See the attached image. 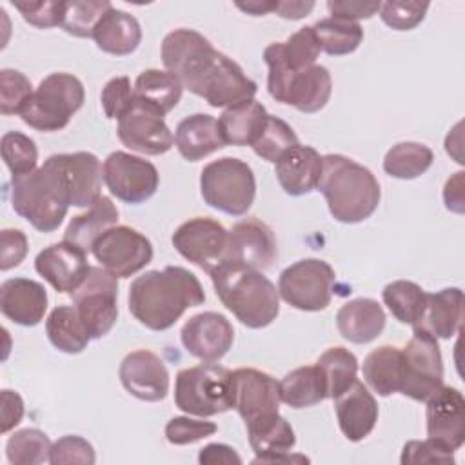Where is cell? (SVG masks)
Returning <instances> with one entry per match:
<instances>
[{
	"label": "cell",
	"instance_id": "obj_1",
	"mask_svg": "<svg viewBox=\"0 0 465 465\" xmlns=\"http://www.w3.org/2000/svg\"><path fill=\"white\" fill-rule=\"evenodd\" d=\"M162 62L183 89L203 98L211 107H229L254 98L258 87L243 69L194 29L180 27L165 35Z\"/></svg>",
	"mask_w": 465,
	"mask_h": 465
},
{
	"label": "cell",
	"instance_id": "obj_2",
	"mask_svg": "<svg viewBox=\"0 0 465 465\" xmlns=\"http://www.w3.org/2000/svg\"><path fill=\"white\" fill-rule=\"evenodd\" d=\"M127 302L131 314L142 325L151 331H167L189 307L203 303L205 292L191 271L169 265L134 278Z\"/></svg>",
	"mask_w": 465,
	"mask_h": 465
},
{
	"label": "cell",
	"instance_id": "obj_3",
	"mask_svg": "<svg viewBox=\"0 0 465 465\" xmlns=\"http://www.w3.org/2000/svg\"><path fill=\"white\" fill-rule=\"evenodd\" d=\"M327 202L329 213L341 223L367 220L380 203L381 191L376 176L365 165L343 156L325 154L316 187Z\"/></svg>",
	"mask_w": 465,
	"mask_h": 465
},
{
	"label": "cell",
	"instance_id": "obj_4",
	"mask_svg": "<svg viewBox=\"0 0 465 465\" xmlns=\"http://www.w3.org/2000/svg\"><path fill=\"white\" fill-rule=\"evenodd\" d=\"M211 280L220 302L249 329L271 325L280 312V294L262 271L223 260Z\"/></svg>",
	"mask_w": 465,
	"mask_h": 465
},
{
	"label": "cell",
	"instance_id": "obj_5",
	"mask_svg": "<svg viewBox=\"0 0 465 465\" xmlns=\"http://www.w3.org/2000/svg\"><path fill=\"white\" fill-rule=\"evenodd\" d=\"M11 205L40 232H53L60 227L71 198L54 154L42 167L11 178Z\"/></svg>",
	"mask_w": 465,
	"mask_h": 465
},
{
	"label": "cell",
	"instance_id": "obj_6",
	"mask_svg": "<svg viewBox=\"0 0 465 465\" xmlns=\"http://www.w3.org/2000/svg\"><path fill=\"white\" fill-rule=\"evenodd\" d=\"M174 403L185 414L207 418L232 409V371L218 363L182 369L174 381Z\"/></svg>",
	"mask_w": 465,
	"mask_h": 465
},
{
	"label": "cell",
	"instance_id": "obj_7",
	"mask_svg": "<svg viewBox=\"0 0 465 465\" xmlns=\"http://www.w3.org/2000/svg\"><path fill=\"white\" fill-rule=\"evenodd\" d=\"M84 100V84L74 74L51 73L25 102L20 118L36 131H60L82 107Z\"/></svg>",
	"mask_w": 465,
	"mask_h": 465
},
{
	"label": "cell",
	"instance_id": "obj_8",
	"mask_svg": "<svg viewBox=\"0 0 465 465\" xmlns=\"http://www.w3.org/2000/svg\"><path fill=\"white\" fill-rule=\"evenodd\" d=\"M200 193L209 207L242 216L251 209L256 196L254 173L238 158L213 160L200 173Z\"/></svg>",
	"mask_w": 465,
	"mask_h": 465
},
{
	"label": "cell",
	"instance_id": "obj_9",
	"mask_svg": "<svg viewBox=\"0 0 465 465\" xmlns=\"http://www.w3.org/2000/svg\"><path fill=\"white\" fill-rule=\"evenodd\" d=\"M443 385V360L438 338L425 329H414L401 349L400 392L416 401H427Z\"/></svg>",
	"mask_w": 465,
	"mask_h": 465
},
{
	"label": "cell",
	"instance_id": "obj_10",
	"mask_svg": "<svg viewBox=\"0 0 465 465\" xmlns=\"http://www.w3.org/2000/svg\"><path fill=\"white\" fill-rule=\"evenodd\" d=\"M334 282V269L327 262L303 258L280 272L278 294L298 311L316 312L331 303Z\"/></svg>",
	"mask_w": 465,
	"mask_h": 465
},
{
	"label": "cell",
	"instance_id": "obj_11",
	"mask_svg": "<svg viewBox=\"0 0 465 465\" xmlns=\"http://www.w3.org/2000/svg\"><path fill=\"white\" fill-rule=\"evenodd\" d=\"M71 296L91 340H100L114 327L118 320V282L107 269L89 267L87 276Z\"/></svg>",
	"mask_w": 465,
	"mask_h": 465
},
{
	"label": "cell",
	"instance_id": "obj_12",
	"mask_svg": "<svg viewBox=\"0 0 465 465\" xmlns=\"http://www.w3.org/2000/svg\"><path fill=\"white\" fill-rule=\"evenodd\" d=\"M91 252L116 278H129L153 260V243L129 225H114L93 243Z\"/></svg>",
	"mask_w": 465,
	"mask_h": 465
},
{
	"label": "cell",
	"instance_id": "obj_13",
	"mask_svg": "<svg viewBox=\"0 0 465 465\" xmlns=\"http://www.w3.org/2000/svg\"><path fill=\"white\" fill-rule=\"evenodd\" d=\"M102 174L109 193L131 205L149 200L160 183V174L149 160L125 151L111 153L102 165Z\"/></svg>",
	"mask_w": 465,
	"mask_h": 465
},
{
	"label": "cell",
	"instance_id": "obj_14",
	"mask_svg": "<svg viewBox=\"0 0 465 465\" xmlns=\"http://www.w3.org/2000/svg\"><path fill=\"white\" fill-rule=\"evenodd\" d=\"M229 231L209 216H196L183 222L173 234V247L191 263L213 272L227 254Z\"/></svg>",
	"mask_w": 465,
	"mask_h": 465
},
{
	"label": "cell",
	"instance_id": "obj_15",
	"mask_svg": "<svg viewBox=\"0 0 465 465\" xmlns=\"http://www.w3.org/2000/svg\"><path fill=\"white\" fill-rule=\"evenodd\" d=\"M180 340L191 356L214 363L222 360L232 347L234 329L223 314L205 311L191 316L183 323Z\"/></svg>",
	"mask_w": 465,
	"mask_h": 465
},
{
	"label": "cell",
	"instance_id": "obj_16",
	"mask_svg": "<svg viewBox=\"0 0 465 465\" xmlns=\"http://www.w3.org/2000/svg\"><path fill=\"white\" fill-rule=\"evenodd\" d=\"M116 134L131 151L142 154H163L174 145V134L163 116L134 100L133 109L118 120Z\"/></svg>",
	"mask_w": 465,
	"mask_h": 465
},
{
	"label": "cell",
	"instance_id": "obj_17",
	"mask_svg": "<svg viewBox=\"0 0 465 465\" xmlns=\"http://www.w3.org/2000/svg\"><path fill=\"white\" fill-rule=\"evenodd\" d=\"M278 256L272 229L258 218H245L232 225L225 260L254 271H265Z\"/></svg>",
	"mask_w": 465,
	"mask_h": 465
},
{
	"label": "cell",
	"instance_id": "obj_18",
	"mask_svg": "<svg viewBox=\"0 0 465 465\" xmlns=\"http://www.w3.org/2000/svg\"><path fill=\"white\" fill-rule=\"evenodd\" d=\"M280 401V385L271 374L251 367L232 371V409L245 423L278 412Z\"/></svg>",
	"mask_w": 465,
	"mask_h": 465
},
{
	"label": "cell",
	"instance_id": "obj_19",
	"mask_svg": "<svg viewBox=\"0 0 465 465\" xmlns=\"http://www.w3.org/2000/svg\"><path fill=\"white\" fill-rule=\"evenodd\" d=\"M124 389L142 401H160L169 392V371L163 360L147 349L129 352L118 369Z\"/></svg>",
	"mask_w": 465,
	"mask_h": 465
},
{
	"label": "cell",
	"instance_id": "obj_20",
	"mask_svg": "<svg viewBox=\"0 0 465 465\" xmlns=\"http://www.w3.org/2000/svg\"><path fill=\"white\" fill-rule=\"evenodd\" d=\"M87 252L71 242H58L35 258L36 272L56 291V292H73L84 282L89 272Z\"/></svg>",
	"mask_w": 465,
	"mask_h": 465
},
{
	"label": "cell",
	"instance_id": "obj_21",
	"mask_svg": "<svg viewBox=\"0 0 465 465\" xmlns=\"http://www.w3.org/2000/svg\"><path fill=\"white\" fill-rule=\"evenodd\" d=\"M427 436L438 440L450 450H458L465 441V400L454 387L441 385L425 409Z\"/></svg>",
	"mask_w": 465,
	"mask_h": 465
},
{
	"label": "cell",
	"instance_id": "obj_22",
	"mask_svg": "<svg viewBox=\"0 0 465 465\" xmlns=\"http://www.w3.org/2000/svg\"><path fill=\"white\" fill-rule=\"evenodd\" d=\"M334 409L340 430L349 441H361L376 427L378 403L358 380L334 398Z\"/></svg>",
	"mask_w": 465,
	"mask_h": 465
},
{
	"label": "cell",
	"instance_id": "obj_23",
	"mask_svg": "<svg viewBox=\"0 0 465 465\" xmlns=\"http://www.w3.org/2000/svg\"><path fill=\"white\" fill-rule=\"evenodd\" d=\"M62 174L65 178L71 205L91 207L93 202L102 196V163L96 154L87 151L78 153H60L54 154Z\"/></svg>",
	"mask_w": 465,
	"mask_h": 465
},
{
	"label": "cell",
	"instance_id": "obj_24",
	"mask_svg": "<svg viewBox=\"0 0 465 465\" xmlns=\"http://www.w3.org/2000/svg\"><path fill=\"white\" fill-rule=\"evenodd\" d=\"M0 309L11 322L33 327L47 311V292L42 283L29 278H9L0 285Z\"/></svg>",
	"mask_w": 465,
	"mask_h": 465
},
{
	"label": "cell",
	"instance_id": "obj_25",
	"mask_svg": "<svg viewBox=\"0 0 465 465\" xmlns=\"http://www.w3.org/2000/svg\"><path fill=\"white\" fill-rule=\"evenodd\" d=\"M322 154L311 145H294L285 151L274 167L282 189L291 196H303L318 187L322 174Z\"/></svg>",
	"mask_w": 465,
	"mask_h": 465
},
{
	"label": "cell",
	"instance_id": "obj_26",
	"mask_svg": "<svg viewBox=\"0 0 465 465\" xmlns=\"http://www.w3.org/2000/svg\"><path fill=\"white\" fill-rule=\"evenodd\" d=\"M332 93L331 73L323 65H309L291 73L280 104L292 105L302 113H318L323 109Z\"/></svg>",
	"mask_w": 465,
	"mask_h": 465
},
{
	"label": "cell",
	"instance_id": "obj_27",
	"mask_svg": "<svg viewBox=\"0 0 465 465\" xmlns=\"http://www.w3.org/2000/svg\"><path fill=\"white\" fill-rule=\"evenodd\" d=\"M336 327L341 338L351 343H369L385 329L383 307L372 298H356L340 307Z\"/></svg>",
	"mask_w": 465,
	"mask_h": 465
},
{
	"label": "cell",
	"instance_id": "obj_28",
	"mask_svg": "<svg viewBox=\"0 0 465 465\" xmlns=\"http://www.w3.org/2000/svg\"><path fill=\"white\" fill-rule=\"evenodd\" d=\"M174 145L182 158L198 162L203 156L225 147L218 120L205 113H196L183 118L174 131Z\"/></svg>",
	"mask_w": 465,
	"mask_h": 465
},
{
	"label": "cell",
	"instance_id": "obj_29",
	"mask_svg": "<svg viewBox=\"0 0 465 465\" xmlns=\"http://www.w3.org/2000/svg\"><path fill=\"white\" fill-rule=\"evenodd\" d=\"M93 40L104 53L125 56L140 45L142 27L131 13L109 7L96 24L93 31Z\"/></svg>",
	"mask_w": 465,
	"mask_h": 465
},
{
	"label": "cell",
	"instance_id": "obj_30",
	"mask_svg": "<svg viewBox=\"0 0 465 465\" xmlns=\"http://www.w3.org/2000/svg\"><path fill=\"white\" fill-rule=\"evenodd\" d=\"M267 118V109L254 98L225 107L218 118L225 145H252L262 134Z\"/></svg>",
	"mask_w": 465,
	"mask_h": 465
},
{
	"label": "cell",
	"instance_id": "obj_31",
	"mask_svg": "<svg viewBox=\"0 0 465 465\" xmlns=\"http://www.w3.org/2000/svg\"><path fill=\"white\" fill-rule=\"evenodd\" d=\"M463 320V291L460 287H447L438 292H427V307L421 322L414 329H425L432 336L452 338Z\"/></svg>",
	"mask_w": 465,
	"mask_h": 465
},
{
	"label": "cell",
	"instance_id": "obj_32",
	"mask_svg": "<svg viewBox=\"0 0 465 465\" xmlns=\"http://www.w3.org/2000/svg\"><path fill=\"white\" fill-rule=\"evenodd\" d=\"M249 445L254 450L256 458L252 463H262L265 458L274 454L291 452L296 445V436L291 423L280 416V412L262 416L245 423Z\"/></svg>",
	"mask_w": 465,
	"mask_h": 465
},
{
	"label": "cell",
	"instance_id": "obj_33",
	"mask_svg": "<svg viewBox=\"0 0 465 465\" xmlns=\"http://www.w3.org/2000/svg\"><path fill=\"white\" fill-rule=\"evenodd\" d=\"M118 209L107 196H98L85 213L73 216L67 223L64 240L78 245L85 252L93 249V243L111 227L118 223Z\"/></svg>",
	"mask_w": 465,
	"mask_h": 465
},
{
	"label": "cell",
	"instance_id": "obj_34",
	"mask_svg": "<svg viewBox=\"0 0 465 465\" xmlns=\"http://www.w3.org/2000/svg\"><path fill=\"white\" fill-rule=\"evenodd\" d=\"M134 100L162 116H165L182 98V84L180 80L169 73L160 69H145L138 74L134 82Z\"/></svg>",
	"mask_w": 465,
	"mask_h": 465
},
{
	"label": "cell",
	"instance_id": "obj_35",
	"mask_svg": "<svg viewBox=\"0 0 465 465\" xmlns=\"http://www.w3.org/2000/svg\"><path fill=\"white\" fill-rule=\"evenodd\" d=\"M363 380L378 396H391L401 387V349L381 345L363 360Z\"/></svg>",
	"mask_w": 465,
	"mask_h": 465
},
{
	"label": "cell",
	"instance_id": "obj_36",
	"mask_svg": "<svg viewBox=\"0 0 465 465\" xmlns=\"http://www.w3.org/2000/svg\"><path fill=\"white\" fill-rule=\"evenodd\" d=\"M280 385V400L292 409L312 407L327 398L325 378L318 365H303L287 372Z\"/></svg>",
	"mask_w": 465,
	"mask_h": 465
},
{
	"label": "cell",
	"instance_id": "obj_37",
	"mask_svg": "<svg viewBox=\"0 0 465 465\" xmlns=\"http://www.w3.org/2000/svg\"><path fill=\"white\" fill-rule=\"evenodd\" d=\"M45 332L53 347L65 354L82 352L91 340L74 305L54 307L45 320Z\"/></svg>",
	"mask_w": 465,
	"mask_h": 465
},
{
	"label": "cell",
	"instance_id": "obj_38",
	"mask_svg": "<svg viewBox=\"0 0 465 465\" xmlns=\"http://www.w3.org/2000/svg\"><path fill=\"white\" fill-rule=\"evenodd\" d=\"M381 298L400 323L411 325L412 329L418 327L427 307V292L418 283L409 280L391 282L383 287Z\"/></svg>",
	"mask_w": 465,
	"mask_h": 465
},
{
	"label": "cell",
	"instance_id": "obj_39",
	"mask_svg": "<svg viewBox=\"0 0 465 465\" xmlns=\"http://www.w3.org/2000/svg\"><path fill=\"white\" fill-rule=\"evenodd\" d=\"M432 151L418 142H400L392 145L383 158V171L398 180L421 176L432 165Z\"/></svg>",
	"mask_w": 465,
	"mask_h": 465
},
{
	"label": "cell",
	"instance_id": "obj_40",
	"mask_svg": "<svg viewBox=\"0 0 465 465\" xmlns=\"http://www.w3.org/2000/svg\"><path fill=\"white\" fill-rule=\"evenodd\" d=\"M320 47L323 53L331 56H343L354 53L361 40H363V29L358 22L351 20H340V18H322L312 25Z\"/></svg>",
	"mask_w": 465,
	"mask_h": 465
},
{
	"label": "cell",
	"instance_id": "obj_41",
	"mask_svg": "<svg viewBox=\"0 0 465 465\" xmlns=\"http://www.w3.org/2000/svg\"><path fill=\"white\" fill-rule=\"evenodd\" d=\"M320 367L325 385H327V398L340 396L345 389H349L358 378V360L356 356L347 351L345 347H331L327 349L316 361Z\"/></svg>",
	"mask_w": 465,
	"mask_h": 465
},
{
	"label": "cell",
	"instance_id": "obj_42",
	"mask_svg": "<svg viewBox=\"0 0 465 465\" xmlns=\"http://www.w3.org/2000/svg\"><path fill=\"white\" fill-rule=\"evenodd\" d=\"M51 441L40 429L16 430L5 443V456L11 465H36L49 461Z\"/></svg>",
	"mask_w": 465,
	"mask_h": 465
},
{
	"label": "cell",
	"instance_id": "obj_43",
	"mask_svg": "<svg viewBox=\"0 0 465 465\" xmlns=\"http://www.w3.org/2000/svg\"><path fill=\"white\" fill-rule=\"evenodd\" d=\"M113 7L107 0H73L64 2L62 29L78 38H93V31L105 11Z\"/></svg>",
	"mask_w": 465,
	"mask_h": 465
},
{
	"label": "cell",
	"instance_id": "obj_44",
	"mask_svg": "<svg viewBox=\"0 0 465 465\" xmlns=\"http://www.w3.org/2000/svg\"><path fill=\"white\" fill-rule=\"evenodd\" d=\"M298 143L300 142H298V136L292 131V127L287 122H283L282 118L269 114L262 134L251 147L260 158L276 163V160L285 151H289L291 147H294Z\"/></svg>",
	"mask_w": 465,
	"mask_h": 465
},
{
	"label": "cell",
	"instance_id": "obj_45",
	"mask_svg": "<svg viewBox=\"0 0 465 465\" xmlns=\"http://www.w3.org/2000/svg\"><path fill=\"white\" fill-rule=\"evenodd\" d=\"M0 149H2V160L13 176L27 174L36 169L38 149L27 134L18 131L5 133L2 136Z\"/></svg>",
	"mask_w": 465,
	"mask_h": 465
},
{
	"label": "cell",
	"instance_id": "obj_46",
	"mask_svg": "<svg viewBox=\"0 0 465 465\" xmlns=\"http://www.w3.org/2000/svg\"><path fill=\"white\" fill-rule=\"evenodd\" d=\"M31 80L15 69L0 71V113L20 114L22 107L33 94Z\"/></svg>",
	"mask_w": 465,
	"mask_h": 465
},
{
	"label": "cell",
	"instance_id": "obj_47",
	"mask_svg": "<svg viewBox=\"0 0 465 465\" xmlns=\"http://www.w3.org/2000/svg\"><path fill=\"white\" fill-rule=\"evenodd\" d=\"M283 53L292 69H303V67L314 65L318 54L322 53V47L312 25H305L296 33H292L283 42Z\"/></svg>",
	"mask_w": 465,
	"mask_h": 465
},
{
	"label": "cell",
	"instance_id": "obj_48",
	"mask_svg": "<svg viewBox=\"0 0 465 465\" xmlns=\"http://www.w3.org/2000/svg\"><path fill=\"white\" fill-rule=\"evenodd\" d=\"M400 461L403 465H423V463H436V465H452L454 463V450L445 447L434 438L427 440H411L403 445Z\"/></svg>",
	"mask_w": 465,
	"mask_h": 465
},
{
	"label": "cell",
	"instance_id": "obj_49",
	"mask_svg": "<svg viewBox=\"0 0 465 465\" xmlns=\"http://www.w3.org/2000/svg\"><path fill=\"white\" fill-rule=\"evenodd\" d=\"M100 102L105 116L111 120H120L127 114L134 105V87L131 85L129 76L111 78L102 89Z\"/></svg>",
	"mask_w": 465,
	"mask_h": 465
},
{
	"label": "cell",
	"instance_id": "obj_50",
	"mask_svg": "<svg viewBox=\"0 0 465 465\" xmlns=\"http://www.w3.org/2000/svg\"><path fill=\"white\" fill-rule=\"evenodd\" d=\"M94 461H96L94 449L82 436L67 434V436L58 438L51 445V452H49V463L51 465H71V463L93 465Z\"/></svg>",
	"mask_w": 465,
	"mask_h": 465
},
{
	"label": "cell",
	"instance_id": "obj_51",
	"mask_svg": "<svg viewBox=\"0 0 465 465\" xmlns=\"http://www.w3.org/2000/svg\"><path fill=\"white\" fill-rule=\"evenodd\" d=\"M429 9V2H383L380 5V18L385 25L396 31L414 29Z\"/></svg>",
	"mask_w": 465,
	"mask_h": 465
},
{
	"label": "cell",
	"instance_id": "obj_52",
	"mask_svg": "<svg viewBox=\"0 0 465 465\" xmlns=\"http://www.w3.org/2000/svg\"><path fill=\"white\" fill-rule=\"evenodd\" d=\"M216 423L194 420L189 416H174L165 425V438L173 445H189L216 432Z\"/></svg>",
	"mask_w": 465,
	"mask_h": 465
},
{
	"label": "cell",
	"instance_id": "obj_53",
	"mask_svg": "<svg viewBox=\"0 0 465 465\" xmlns=\"http://www.w3.org/2000/svg\"><path fill=\"white\" fill-rule=\"evenodd\" d=\"M15 9L20 11L22 18L38 27V29H47V27H56L62 25L64 20V2H53V0H13Z\"/></svg>",
	"mask_w": 465,
	"mask_h": 465
},
{
	"label": "cell",
	"instance_id": "obj_54",
	"mask_svg": "<svg viewBox=\"0 0 465 465\" xmlns=\"http://www.w3.org/2000/svg\"><path fill=\"white\" fill-rule=\"evenodd\" d=\"M0 269L9 271L25 258L27 238L20 229H4L0 232Z\"/></svg>",
	"mask_w": 465,
	"mask_h": 465
},
{
	"label": "cell",
	"instance_id": "obj_55",
	"mask_svg": "<svg viewBox=\"0 0 465 465\" xmlns=\"http://www.w3.org/2000/svg\"><path fill=\"white\" fill-rule=\"evenodd\" d=\"M380 2H360V0H349V2H327V9L332 18L340 20H351L358 22L361 18H371L380 11Z\"/></svg>",
	"mask_w": 465,
	"mask_h": 465
},
{
	"label": "cell",
	"instance_id": "obj_56",
	"mask_svg": "<svg viewBox=\"0 0 465 465\" xmlns=\"http://www.w3.org/2000/svg\"><path fill=\"white\" fill-rule=\"evenodd\" d=\"M24 418V400L18 392L4 389L2 391V432L15 429Z\"/></svg>",
	"mask_w": 465,
	"mask_h": 465
},
{
	"label": "cell",
	"instance_id": "obj_57",
	"mask_svg": "<svg viewBox=\"0 0 465 465\" xmlns=\"http://www.w3.org/2000/svg\"><path fill=\"white\" fill-rule=\"evenodd\" d=\"M198 463H202V465H232V463L240 465L242 458L232 447H229L225 443H209L200 449Z\"/></svg>",
	"mask_w": 465,
	"mask_h": 465
},
{
	"label": "cell",
	"instance_id": "obj_58",
	"mask_svg": "<svg viewBox=\"0 0 465 465\" xmlns=\"http://www.w3.org/2000/svg\"><path fill=\"white\" fill-rule=\"evenodd\" d=\"M443 202L449 211H454L458 214L463 213V173L461 171L447 180L443 187Z\"/></svg>",
	"mask_w": 465,
	"mask_h": 465
},
{
	"label": "cell",
	"instance_id": "obj_59",
	"mask_svg": "<svg viewBox=\"0 0 465 465\" xmlns=\"http://www.w3.org/2000/svg\"><path fill=\"white\" fill-rule=\"evenodd\" d=\"M314 9V2H280L276 0L274 13L287 20H300Z\"/></svg>",
	"mask_w": 465,
	"mask_h": 465
},
{
	"label": "cell",
	"instance_id": "obj_60",
	"mask_svg": "<svg viewBox=\"0 0 465 465\" xmlns=\"http://www.w3.org/2000/svg\"><path fill=\"white\" fill-rule=\"evenodd\" d=\"M236 7L252 16H263L274 13L276 0H252V2H236Z\"/></svg>",
	"mask_w": 465,
	"mask_h": 465
}]
</instances>
